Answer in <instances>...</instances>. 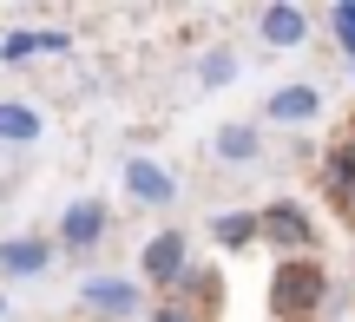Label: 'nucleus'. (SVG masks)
<instances>
[{
  "label": "nucleus",
  "instance_id": "1",
  "mask_svg": "<svg viewBox=\"0 0 355 322\" xmlns=\"http://www.w3.org/2000/svg\"><path fill=\"white\" fill-rule=\"evenodd\" d=\"M270 296H277V310H283V316L316 310V303H322V270H316V263H283Z\"/></svg>",
  "mask_w": 355,
  "mask_h": 322
},
{
  "label": "nucleus",
  "instance_id": "2",
  "mask_svg": "<svg viewBox=\"0 0 355 322\" xmlns=\"http://www.w3.org/2000/svg\"><path fill=\"white\" fill-rule=\"evenodd\" d=\"M46 263H53V244H46V237H7V244H0V276H7V283L46 276Z\"/></svg>",
  "mask_w": 355,
  "mask_h": 322
},
{
  "label": "nucleus",
  "instance_id": "3",
  "mask_svg": "<svg viewBox=\"0 0 355 322\" xmlns=\"http://www.w3.org/2000/svg\"><path fill=\"white\" fill-rule=\"evenodd\" d=\"M125 191L139 204H178V178L165 165H152V158H125Z\"/></svg>",
  "mask_w": 355,
  "mask_h": 322
},
{
  "label": "nucleus",
  "instance_id": "4",
  "mask_svg": "<svg viewBox=\"0 0 355 322\" xmlns=\"http://www.w3.org/2000/svg\"><path fill=\"white\" fill-rule=\"evenodd\" d=\"M99 237H105V204H99V197L66 204V217H60V244L66 250H86V244H99Z\"/></svg>",
  "mask_w": 355,
  "mask_h": 322
},
{
  "label": "nucleus",
  "instance_id": "5",
  "mask_svg": "<svg viewBox=\"0 0 355 322\" xmlns=\"http://www.w3.org/2000/svg\"><path fill=\"white\" fill-rule=\"evenodd\" d=\"M263 112L277 118V125H309V118L322 112V92L296 79V86H277V92H270V105H263Z\"/></svg>",
  "mask_w": 355,
  "mask_h": 322
},
{
  "label": "nucleus",
  "instance_id": "6",
  "mask_svg": "<svg viewBox=\"0 0 355 322\" xmlns=\"http://www.w3.org/2000/svg\"><path fill=\"white\" fill-rule=\"evenodd\" d=\"M86 310H99V316H132L139 310V283H132V276H92L86 283Z\"/></svg>",
  "mask_w": 355,
  "mask_h": 322
},
{
  "label": "nucleus",
  "instance_id": "7",
  "mask_svg": "<svg viewBox=\"0 0 355 322\" xmlns=\"http://www.w3.org/2000/svg\"><path fill=\"white\" fill-rule=\"evenodd\" d=\"M145 276H152V283L184 276V237H178V231H158L152 244H145Z\"/></svg>",
  "mask_w": 355,
  "mask_h": 322
},
{
  "label": "nucleus",
  "instance_id": "8",
  "mask_svg": "<svg viewBox=\"0 0 355 322\" xmlns=\"http://www.w3.org/2000/svg\"><path fill=\"white\" fill-rule=\"evenodd\" d=\"M257 26H263L270 46H303L309 13H303V7H263V13H257Z\"/></svg>",
  "mask_w": 355,
  "mask_h": 322
},
{
  "label": "nucleus",
  "instance_id": "9",
  "mask_svg": "<svg viewBox=\"0 0 355 322\" xmlns=\"http://www.w3.org/2000/svg\"><path fill=\"white\" fill-rule=\"evenodd\" d=\"M211 152L224 158V165H257V152H263V132H257V125H217Z\"/></svg>",
  "mask_w": 355,
  "mask_h": 322
},
{
  "label": "nucleus",
  "instance_id": "10",
  "mask_svg": "<svg viewBox=\"0 0 355 322\" xmlns=\"http://www.w3.org/2000/svg\"><path fill=\"white\" fill-rule=\"evenodd\" d=\"M0 138L7 145H33L40 138V112L33 105H0Z\"/></svg>",
  "mask_w": 355,
  "mask_h": 322
},
{
  "label": "nucleus",
  "instance_id": "11",
  "mask_svg": "<svg viewBox=\"0 0 355 322\" xmlns=\"http://www.w3.org/2000/svg\"><path fill=\"white\" fill-rule=\"evenodd\" d=\"M33 53H66V33H7L0 60H33Z\"/></svg>",
  "mask_w": 355,
  "mask_h": 322
},
{
  "label": "nucleus",
  "instance_id": "12",
  "mask_svg": "<svg viewBox=\"0 0 355 322\" xmlns=\"http://www.w3.org/2000/svg\"><path fill=\"white\" fill-rule=\"evenodd\" d=\"M263 231L277 237V244H309V217H303V211H290V204H277V211H270V217H263Z\"/></svg>",
  "mask_w": 355,
  "mask_h": 322
},
{
  "label": "nucleus",
  "instance_id": "13",
  "mask_svg": "<svg viewBox=\"0 0 355 322\" xmlns=\"http://www.w3.org/2000/svg\"><path fill=\"white\" fill-rule=\"evenodd\" d=\"M329 184H336V197L355 211V145H343V152H329Z\"/></svg>",
  "mask_w": 355,
  "mask_h": 322
},
{
  "label": "nucleus",
  "instance_id": "14",
  "mask_svg": "<svg viewBox=\"0 0 355 322\" xmlns=\"http://www.w3.org/2000/svg\"><path fill=\"white\" fill-rule=\"evenodd\" d=\"M211 231H217V244H230V250H243V244H250V237H257V217H217Z\"/></svg>",
  "mask_w": 355,
  "mask_h": 322
},
{
  "label": "nucleus",
  "instance_id": "15",
  "mask_svg": "<svg viewBox=\"0 0 355 322\" xmlns=\"http://www.w3.org/2000/svg\"><path fill=\"white\" fill-rule=\"evenodd\" d=\"M198 79H204V86H230V79H237V60H230V53H204Z\"/></svg>",
  "mask_w": 355,
  "mask_h": 322
},
{
  "label": "nucleus",
  "instance_id": "16",
  "mask_svg": "<svg viewBox=\"0 0 355 322\" xmlns=\"http://www.w3.org/2000/svg\"><path fill=\"white\" fill-rule=\"evenodd\" d=\"M329 26H336V39H343V46H355V7H336Z\"/></svg>",
  "mask_w": 355,
  "mask_h": 322
},
{
  "label": "nucleus",
  "instance_id": "17",
  "mask_svg": "<svg viewBox=\"0 0 355 322\" xmlns=\"http://www.w3.org/2000/svg\"><path fill=\"white\" fill-rule=\"evenodd\" d=\"M158 322H184V316H178V310H158Z\"/></svg>",
  "mask_w": 355,
  "mask_h": 322
},
{
  "label": "nucleus",
  "instance_id": "18",
  "mask_svg": "<svg viewBox=\"0 0 355 322\" xmlns=\"http://www.w3.org/2000/svg\"><path fill=\"white\" fill-rule=\"evenodd\" d=\"M0 322H7V296H0Z\"/></svg>",
  "mask_w": 355,
  "mask_h": 322
},
{
  "label": "nucleus",
  "instance_id": "19",
  "mask_svg": "<svg viewBox=\"0 0 355 322\" xmlns=\"http://www.w3.org/2000/svg\"><path fill=\"white\" fill-rule=\"evenodd\" d=\"M0 204H7V184H0Z\"/></svg>",
  "mask_w": 355,
  "mask_h": 322
}]
</instances>
